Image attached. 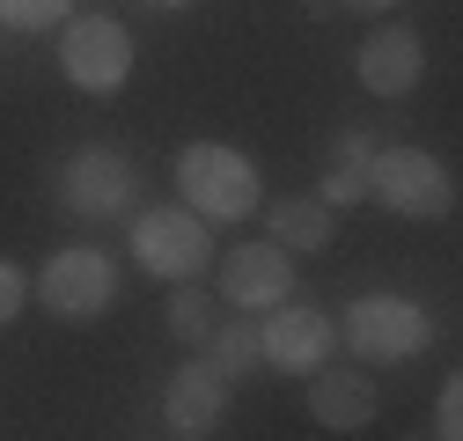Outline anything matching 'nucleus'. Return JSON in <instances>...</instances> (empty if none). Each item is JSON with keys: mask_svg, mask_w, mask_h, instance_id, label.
Returning <instances> with one entry per match:
<instances>
[{"mask_svg": "<svg viewBox=\"0 0 463 441\" xmlns=\"http://www.w3.org/2000/svg\"><path fill=\"white\" fill-rule=\"evenodd\" d=\"M177 192L199 220H243L258 206V170H250V155L199 140V147L177 155Z\"/></svg>", "mask_w": 463, "mask_h": 441, "instance_id": "1", "label": "nucleus"}, {"mask_svg": "<svg viewBox=\"0 0 463 441\" xmlns=\"http://www.w3.org/2000/svg\"><path fill=\"white\" fill-rule=\"evenodd\" d=\"M390 213H404V220H441L449 206H456V184H449V170L434 155H420V147H383V155H368V177H361Z\"/></svg>", "mask_w": 463, "mask_h": 441, "instance_id": "2", "label": "nucleus"}, {"mask_svg": "<svg viewBox=\"0 0 463 441\" xmlns=\"http://www.w3.org/2000/svg\"><path fill=\"white\" fill-rule=\"evenodd\" d=\"M37 302L60 324H96L110 302H118V265L103 250H60L37 272Z\"/></svg>", "mask_w": 463, "mask_h": 441, "instance_id": "3", "label": "nucleus"}, {"mask_svg": "<svg viewBox=\"0 0 463 441\" xmlns=\"http://www.w3.org/2000/svg\"><path fill=\"white\" fill-rule=\"evenodd\" d=\"M60 74H67L81 96H118L126 74H133V37H126V23H110V15H81V23H67Z\"/></svg>", "mask_w": 463, "mask_h": 441, "instance_id": "4", "label": "nucleus"}, {"mask_svg": "<svg viewBox=\"0 0 463 441\" xmlns=\"http://www.w3.org/2000/svg\"><path fill=\"white\" fill-rule=\"evenodd\" d=\"M133 258L155 272V280H192V272H206L213 243H206V220L184 213V206H155L133 220Z\"/></svg>", "mask_w": 463, "mask_h": 441, "instance_id": "5", "label": "nucleus"}, {"mask_svg": "<svg viewBox=\"0 0 463 441\" xmlns=\"http://www.w3.org/2000/svg\"><path fill=\"white\" fill-rule=\"evenodd\" d=\"M427 309L404 302V295H361L354 316H345V339H354L361 361H412L427 346Z\"/></svg>", "mask_w": 463, "mask_h": 441, "instance_id": "6", "label": "nucleus"}, {"mask_svg": "<svg viewBox=\"0 0 463 441\" xmlns=\"http://www.w3.org/2000/svg\"><path fill=\"white\" fill-rule=\"evenodd\" d=\"M133 192H140V170H133L126 155H110V147L74 155V162H67V177H60V199H67L74 213H89V220L126 213V206H133Z\"/></svg>", "mask_w": 463, "mask_h": 441, "instance_id": "7", "label": "nucleus"}, {"mask_svg": "<svg viewBox=\"0 0 463 441\" xmlns=\"http://www.w3.org/2000/svg\"><path fill=\"white\" fill-rule=\"evenodd\" d=\"M295 295V265H287V250L265 236V243H243L221 258V302L228 309H272Z\"/></svg>", "mask_w": 463, "mask_h": 441, "instance_id": "8", "label": "nucleus"}, {"mask_svg": "<svg viewBox=\"0 0 463 441\" xmlns=\"http://www.w3.org/2000/svg\"><path fill=\"white\" fill-rule=\"evenodd\" d=\"M331 316L324 309H309V302H272V324L258 331V353L272 361V368H287V375H302V368H324L331 361Z\"/></svg>", "mask_w": 463, "mask_h": 441, "instance_id": "9", "label": "nucleus"}, {"mask_svg": "<svg viewBox=\"0 0 463 441\" xmlns=\"http://www.w3.org/2000/svg\"><path fill=\"white\" fill-rule=\"evenodd\" d=\"M354 74H361V89H375V96H412V89H420V74H427V44H420L412 30L383 23V30H368V37H361Z\"/></svg>", "mask_w": 463, "mask_h": 441, "instance_id": "10", "label": "nucleus"}, {"mask_svg": "<svg viewBox=\"0 0 463 441\" xmlns=\"http://www.w3.org/2000/svg\"><path fill=\"white\" fill-rule=\"evenodd\" d=\"M221 412H228V375H221L213 361L177 368V382L162 390V419H169V434H184V441L213 434V427H221Z\"/></svg>", "mask_w": 463, "mask_h": 441, "instance_id": "11", "label": "nucleus"}, {"mask_svg": "<svg viewBox=\"0 0 463 441\" xmlns=\"http://www.w3.org/2000/svg\"><path fill=\"white\" fill-rule=\"evenodd\" d=\"M309 412H317V427H331V434H361V427L375 419V382H368L361 368H324V375L309 382Z\"/></svg>", "mask_w": 463, "mask_h": 441, "instance_id": "12", "label": "nucleus"}, {"mask_svg": "<svg viewBox=\"0 0 463 441\" xmlns=\"http://www.w3.org/2000/svg\"><path fill=\"white\" fill-rule=\"evenodd\" d=\"M265 236L279 250H324L331 243V206L324 199H272L265 206Z\"/></svg>", "mask_w": 463, "mask_h": 441, "instance_id": "13", "label": "nucleus"}, {"mask_svg": "<svg viewBox=\"0 0 463 441\" xmlns=\"http://www.w3.org/2000/svg\"><path fill=\"white\" fill-rule=\"evenodd\" d=\"M361 177H368V147L345 133L338 147H331V177H324V199L331 206H345V199H361Z\"/></svg>", "mask_w": 463, "mask_h": 441, "instance_id": "14", "label": "nucleus"}, {"mask_svg": "<svg viewBox=\"0 0 463 441\" xmlns=\"http://www.w3.org/2000/svg\"><path fill=\"white\" fill-rule=\"evenodd\" d=\"M206 361H213L221 375H243V368L258 361V331H250V324H221V331H206Z\"/></svg>", "mask_w": 463, "mask_h": 441, "instance_id": "15", "label": "nucleus"}, {"mask_svg": "<svg viewBox=\"0 0 463 441\" xmlns=\"http://www.w3.org/2000/svg\"><path fill=\"white\" fill-rule=\"evenodd\" d=\"M213 302L192 287V280H177V295H169V331H177L184 346H206V331H213V316H206Z\"/></svg>", "mask_w": 463, "mask_h": 441, "instance_id": "16", "label": "nucleus"}, {"mask_svg": "<svg viewBox=\"0 0 463 441\" xmlns=\"http://www.w3.org/2000/svg\"><path fill=\"white\" fill-rule=\"evenodd\" d=\"M67 8H74V0H0V23L30 37V30H52V23H60Z\"/></svg>", "mask_w": 463, "mask_h": 441, "instance_id": "17", "label": "nucleus"}, {"mask_svg": "<svg viewBox=\"0 0 463 441\" xmlns=\"http://www.w3.org/2000/svg\"><path fill=\"white\" fill-rule=\"evenodd\" d=\"M23 295H30V280H23L8 258H0V324H15V316H23Z\"/></svg>", "mask_w": 463, "mask_h": 441, "instance_id": "18", "label": "nucleus"}, {"mask_svg": "<svg viewBox=\"0 0 463 441\" xmlns=\"http://www.w3.org/2000/svg\"><path fill=\"white\" fill-rule=\"evenodd\" d=\"M434 434H441V441H456V434H463V390H456V382L434 398Z\"/></svg>", "mask_w": 463, "mask_h": 441, "instance_id": "19", "label": "nucleus"}, {"mask_svg": "<svg viewBox=\"0 0 463 441\" xmlns=\"http://www.w3.org/2000/svg\"><path fill=\"white\" fill-rule=\"evenodd\" d=\"M354 8H368V15H383V8H397V0H354Z\"/></svg>", "mask_w": 463, "mask_h": 441, "instance_id": "20", "label": "nucleus"}]
</instances>
